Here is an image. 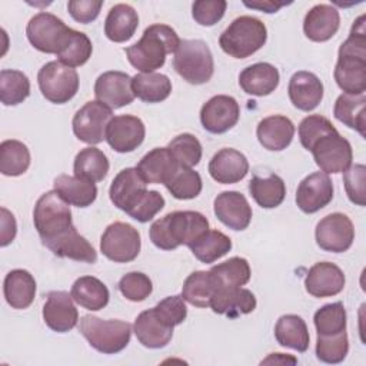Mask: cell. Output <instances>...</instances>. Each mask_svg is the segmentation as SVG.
<instances>
[{
  "instance_id": "6da1fadb",
  "label": "cell",
  "mask_w": 366,
  "mask_h": 366,
  "mask_svg": "<svg viewBox=\"0 0 366 366\" xmlns=\"http://www.w3.org/2000/svg\"><path fill=\"white\" fill-rule=\"evenodd\" d=\"M336 84L347 94L366 90V30L365 14L352 26L349 37L339 47V57L333 71Z\"/></svg>"
},
{
  "instance_id": "7a4b0ae2",
  "label": "cell",
  "mask_w": 366,
  "mask_h": 366,
  "mask_svg": "<svg viewBox=\"0 0 366 366\" xmlns=\"http://www.w3.org/2000/svg\"><path fill=\"white\" fill-rule=\"evenodd\" d=\"M209 230V220L194 210H176L154 220L149 236L152 243L162 250H173L182 244L190 246L199 236Z\"/></svg>"
},
{
  "instance_id": "3957f363",
  "label": "cell",
  "mask_w": 366,
  "mask_h": 366,
  "mask_svg": "<svg viewBox=\"0 0 366 366\" xmlns=\"http://www.w3.org/2000/svg\"><path fill=\"white\" fill-rule=\"evenodd\" d=\"M180 39L174 29L167 24H152L144 29L140 40L126 49L130 64L142 73H152L160 69L166 56L174 53Z\"/></svg>"
},
{
  "instance_id": "277c9868",
  "label": "cell",
  "mask_w": 366,
  "mask_h": 366,
  "mask_svg": "<svg viewBox=\"0 0 366 366\" xmlns=\"http://www.w3.org/2000/svg\"><path fill=\"white\" fill-rule=\"evenodd\" d=\"M267 29L264 23L252 16L236 17L220 34L219 46L234 59H246L264 46Z\"/></svg>"
},
{
  "instance_id": "5b68a950",
  "label": "cell",
  "mask_w": 366,
  "mask_h": 366,
  "mask_svg": "<svg viewBox=\"0 0 366 366\" xmlns=\"http://www.w3.org/2000/svg\"><path fill=\"white\" fill-rule=\"evenodd\" d=\"M79 330L93 349L104 355L122 352L132 337L130 323L119 319L104 320L93 315L81 316Z\"/></svg>"
},
{
  "instance_id": "8992f818",
  "label": "cell",
  "mask_w": 366,
  "mask_h": 366,
  "mask_svg": "<svg viewBox=\"0 0 366 366\" xmlns=\"http://www.w3.org/2000/svg\"><path fill=\"white\" fill-rule=\"evenodd\" d=\"M33 223L41 243L54 239L74 226L69 203L54 189L43 193L36 202Z\"/></svg>"
},
{
  "instance_id": "52a82bcc",
  "label": "cell",
  "mask_w": 366,
  "mask_h": 366,
  "mask_svg": "<svg viewBox=\"0 0 366 366\" xmlns=\"http://www.w3.org/2000/svg\"><path fill=\"white\" fill-rule=\"evenodd\" d=\"M173 67L190 84L207 83L214 71L213 54L203 40H180Z\"/></svg>"
},
{
  "instance_id": "ba28073f",
  "label": "cell",
  "mask_w": 366,
  "mask_h": 366,
  "mask_svg": "<svg viewBox=\"0 0 366 366\" xmlns=\"http://www.w3.org/2000/svg\"><path fill=\"white\" fill-rule=\"evenodd\" d=\"M74 29L66 26V23L57 16L40 11L34 14L26 27V34L30 44L49 54H59L70 41Z\"/></svg>"
},
{
  "instance_id": "9c48e42d",
  "label": "cell",
  "mask_w": 366,
  "mask_h": 366,
  "mask_svg": "<svg viewBox=\"0 0 366 366\" xmlns=\"http://www.w3.org/2000/svg\"><path fill=\"white\" fill-rule=\"evenodd\" d=\"M37 83L46 100L54 104H64L79 90V74L76 69L53 60L39 70Z\"/></svg>"
},
{
  "instance_id": "30bf717a",
  "label": "cell",
  "mask_w": 366,
  "mask_h": 366,
  "mask_svg": "<svg viewBox=\"0 0 366 366\" xmlns=\"http://www.w3.org/2000/svg\"><path fill=\"white\" fill-rule=\"evenodd\" d=\"M142 247L140 233L136 227L124 222L109 224L100 239V252L114 263H129L134 260Z\"/></svg>"
},
{
  "instance_id": "8fae6325",
  "label": "cell",
  "mask_w": 366,
  "mask_h": 366,
  "mask_svg": "<svg viewBox=\"0 0 366 366\" xmlns=\"http://www.w3.org/2000/svg\"><path fill=\"white\" fill-rule=\"evenodd\" d=\"M113 119L110 107L99 100H90L80 107L73 117L74 136L87 144H99L106 140V130Z\"/></svg>"
},
{
  "instance_id": "7c38bea8",
  "label": "cell",
  "mask_w": 366,
  "mask_h": 366,
  "mask_svg": "<svg viewBox=\"0 0 366 366\" xmlns=\"http://www.w3.org/2000/svg\"><path fill=\"white\" fill-rule=\"evenodd\" d=\"M319 169L329 173H343L353 160V150L347 139L336 130L320 137L310 149Z\"/></svg>"
},
{
  "instance_id": "4fadbf2b",
  "label": "cell",
  "mask_w": 366,
  "mask_h": 366,
  "mask_svg": "<svg viewBox=\"0 0 366 366\" xmlns=\"http://www.w3.org/2000/svg\"><path fill=\"white\" fill-rule=\"evenodd\" d=\"M316 243L330 253H343L350 249L355 240V227L345 213H330L319 220L315 230Z\"/></svg>"
},
{
  "instance_id": "5bb4252c",
  "label": "cell",
  "mask_w": 366,
  "mask_h": 366,
  "mask_svg": "<svg viewBox=\"0 0 366 366\" xmlns=\"http://www.w3.org/2000/svg\"><path fill=\"white\" fill-rule=\"evenodd\" d=\"M240 117V107L234 97L216 94L210 97L200 109V122L204 130L213 134H222L230 130Z\"/></svg>"
},
{
  "instance_id": "9a60e30c",
  "label": "cell",
  "mask_w": 366,
  "mask_h": 366,
  "mask_svg": "<svg viewBox=\"0 0 366 366\" xmlns=\"http://www.w3.org/2000/svg\"><path fill=\"white\" fill-rule=\"evenodd\" d=\"M146 127L142 119L133 114L114 116L106 130V142L117 153H130L144 140Z\"/></svg>"
},
{
  "instance_id": "2e32d148",
  "label": "cell",
  "mask_w": 366,
  "mask_h": 366,
  "mask_svg": "<svg viewBox=\"0 0 366 366\" xmlns=\"http://www.w3.org/2000/svg\"><path fill=\"white\" fill-rule=\"evenodd\" d=\"M94 96L112 110L127 106L136 97L132 89V77L119 70L104 71L96 79Z\"/></svg>"
},
{
  "instance_id": "e0dca14e",
  "label": "cell",
  "mask_w": 366,
  "mask_h": 366,
  "mask_svg": "<svg viewBox=\"0 0 366 366\" xmlns=\"http://www.w3.org/2000/svg\"><path fill=\"white\" fill-rule=\"evenodd\" d=\"M333 199V182L329 174L315 172L306 176L297 186L296 204L307 214L316 213L327 206Z\"/></svg>"
},
{
  "instance_id": "ac0fdd59",
  "label": "cell",
  "mask_w": 366,
  "mask_h": 366,
  "mask_svg": "<svg viewBox=\"0 0 366 366\" xmlns=\"http://www.w3.org/2000/svg\"><path fill=\"white\" fill-rule=\"evenodd\" d=\"M213 212L224 226L232 230H244L252 220V207L240 192L229 190L216 196Z\"/></svg>"
},
{
  "instance_id": "d6986e66",
  "label": "cell",
  "mask_w": 366,
  "mask_h": 366,
  "mask_svg": "<svg viewBox=\"0 0 366 366\" xmlns=\"http://www.w3.org/2000/svg\"><path fill=\"white\" fill-rule=\"evenodd\" d=\"M43 320L53 332L66 333L71 330L79 322V312L71 295L63 290L50 292L43 306Z\"/></svg>"
},
{
  "instance_id": "ffe728a7",
  "label": "cell",
  "mask_w": 366,
  "mask_h": 366,
  "mask_svg": "<svg viewBox=\"0 0 366 366\" xmlns=\"http://www.w3.org/2000/svg\"><path fill=\"white\" fill-rule=\"evenodd\" d=\"M346 283L343 270L332 262L315 263L306 277L305 287L313 297H330L339 295Z\"/></svg>"
},
{
  "instance_id": "44dd1931",
  "label": "cell",
  "mask_w": 366,
  "mask_h": 366,
  "mask_svg": "<svg viewBox=\"0 0 366 366\" xmlns=\"http://www.w3.org/2000/svg\"><path fill=\"white\" fill-rule=\"evenodd\" d=\"M249 172V162L246 156L232 147L220 149L209 162V174L222 184L237 183Z\"/></svg>"
},
{
  "instance_id": "7402d4cb",
  "label": "cell",
  "mask_w": 366,
  "mask_h": 366,
  "mask_svg": "<svg viewBox=\"0 0 366 366\" xmlns=\"http://www.w3.org/2000/svg\"><path fill=\"white\" fill-rule=\"evenodd\" d=\"M287 93L296 109L310 112L315 110L323 99V83L315 73L300 70L290 77Z\"/></svg>"
},
{
  "instance_id": "603a6c76",
  "label": "cell",
  "mask_w": 366,
  "mask_h": 366,
  "mask_svg": "<svg viewBox=\"0 0 366 366\" xmlns=\"http://www.w3.org/2000/svg\"><path fill=\"white\" fill-rule=\"evenodd\" d=\"M146 184L147 183L143 180L136 167H126L116 174L110 184V200L117 209L127 213L129 209L147 190Z\"/></svg>"
},
{
  "instance_id": "cb8c5ba5",
  "label": "cell",
  "mask_w": 366,
  "mask_h": 366,
  "mask_svg": "<svg viewBox=\"0 0 366 366\" xmlns=\"http://www.w3.org/2000/svg\"><path fill=\"white\" fill-rule=\"evenodd\" d=\"M340 26L339 10L332 4H316L305 16L303 31L312 41L330 40Z\"/></svg>"
},
{
  "instance_id": "d4e9b609",
  "label": "cell",
  "mask_w": 366,
  "mask_h": 366,
  "mask_svg": "<svg viewBox=\"0 0 366 366\" xmlns=\"http://www.w3.org/2000/svg\"><path fill=\"white\" fill-rule=\"evenodd\" d=\"M43 244L59 257H67L76 262H86L92 264L97 262V253L93 244H90V242L83 237L74 226L67 232L56 236L54 239L44 242Z\"/></svg>"
},
{
  "instance_id": "484cf974",
  "label": "cell",
  "mask_w": 366,
  "mask_h": 366,
  "mask_svg": "<svg viewBox=\"0 0 366 366\" xmlns=\"http://www.w3.org/2000/svg\"><path fill=\"white\" fill-rule=\"evenodd\" d=\"M179 166L167 147H154L140 159L136 169L146 183L166 184Z\"/></svg>"
},
{
  "instance_id": "4316f807",
  "label": "cell",
  "mask_w": 366,
  "mask_h": 366,
  "mask_svg": "<svg viewBox=\"0 0 366 366\" xmlns=\"http://www.w3.org/2000/svg\"><path fill=\"white\" fill-rule=\"evenodd\" d=\"M259 143L270 152L286 149L295 136L293 122L282 114H272L262 119L256 129Z\"/></svg>"
},
{
  "instance_id": "83f0119b",
  "label": "cell",
  "mask_w": 366,
  "mask_h": 366,
  "mask_svg": "<svg viewBox=\"0 0 366 366\" xmlns=\"http://www.w3.org/2000/svg\"><path fill=\"white\" fill-rule=\"evenodd\" d=\"M172 326L166 325L154 312V309L143 310L134 320L133 332L137 340L149 349H162L173 337Z\"/></svg>"
},
{
  "instance_id": "f1b7e54d",
  "label": "cell",
  "mask_w": 366,
  "mask_h": 366,
  "mask_svg": "<svg viewBox=\"0 0 366 366\" xmlns=\"http://www.w3.org/2000/svg\"><path fill=\"white\" fill-rule=\"evenodd\" d=\"M280 81L279 70L266 61H259L247 66L239 74L242 90L252 96H267L276 90Z\"/></svg>"
},
{
  "instance_id": "f546056e",
  "label": "cell",
  "mask_w": 366,
  "mask_h": 366,
  "mask_svg": "<svg viewBox=\"0 0 366 366\" xmlns=\"http://www.w3.org/2000/svg\"><path fill=\"white\" fill-rule=\"evenodd\" d=\"M254 295L244 287L219 289L214 292L209 307L217 315H226L229 317H237L247 315L256 309Z\"/></svg>"
},
{
  "instance_id": "4dcf8cb0",
  "label": "cell",
  "mask_w": 366,
  "mask_h": 366,
  "mask_svg": "<svg viewBox=\"0 0 366 366\" xmlns=\"http://www.w3.org/2000/svg\"><path fill=\"white\" fill-rule=\"evenodd\" d=\"M4 299L13 309H27L36 295V280L33 274L24 269L10 270L3 283Z\"/></svg>"
},
{
  "instance_id": "1f68e13d",
  "label": "cell",
  "mask_w": 366,
  "mask_h": 366,
  "mask_svg": "<svg viewBox=\"0 0 366 366\" xmlns=\"http://www.w3.org/2000/svg\"><path fill=\"white\" fill-rule=\"evenodd\" d=\"M139 26V14L124 3L114 4L104 20V34L114 43H123L133 37Z\"/></svg>"
},
{
  "instance_id": "d6a6232c",
  "label": "cell",
  "mask_w": 366,
  "mask_h": 366,
  "mask_svg": "<svg viewBox=\"0 0 366 366\" xmlns=\"http://www.w3.org/2000/svg\"><path fill=\"white\" fill-rule=\"evenodd\" d=\"M70 295L77 305L92 312L106 307L110 297L107 286L94 276H81L76 279Z\"/></svg>"
},
{
  "instance_id": "836d02e7",
  "label": "cell",
  "mask_w": 366,
  "mask_h": 366,
  "mask_svg": "<svg viewBox=\"0 0 366 366\" xmlns=\"http://www.w3.org/2000/svg\"><path fill=\"white\" fill-rule=\"evenodd\" d=\"M366 94H347L342 93L333 107V116L345 126L356 130L362 137L366 136Z\"/></svg>"
},
{
  "instance_id": "e575fe53",
  "label": "cell",
  "mask_w": 366,
  "mask_h": 366,
  "mask_svg": "<svg viewBox=\"0 0 366 366\" xmlns=\"http://www.w3.org/2000/svg\"><path fill=\"white\" fill-rule=\"evenodd\" d=\"M53 187L69 204L77 207H87L97 197L96 184L76 176L60 174L54 179Z\"/></svg>"
},
{
  "instance_id": "d590c367",
  "label": "cell",
  "mask_w": 366,
  "mask_h": 366,
  "mask_svg": "<svg viewBox=\"0 0 366 366\" xmlns=\"http://www.w3.org/2000/svg\"><path fill=\"white\" fill-rule=\"evenodd\" d=\"M274 337L280 346L290 347L300 353L309 347L310 336L306 322L297 315H283L274 326Z\"/></svg>"
},
{
  "instance_id": "8d00e7d4",
  "label": "cell",
  "mask_w": 366,
  "mask_h": 366,
  "mask_svg": "<svg viewBox=\"0 0 366 366\" xmlns=\"http://www.w3.org/2000/svg\"><path fill=\"white\" fill-rule=\"evenodd\" d=\"M214 283V292L219 289L242 287L250 280V266L244 257H230L229 260L214 264L209 270Z\"/></svg>"
},
{
  "instance_id": "74e56055",
  "label": "cell",
  "mask_w": 366,
  "mask_h": 366,
  "mask_svg": "<svg viewBox=\"0 0 366 366\" xmlns=\"http://www.w3.org/2000/svg\"><path fill=\"white\" fill-rule=\"evenodd\" d=\"M249 192L260 207L274 209L285 200L286 184L283 179L274 173L264 177L254 174L249 182Z\"/></svg>"
},
{
  "instance_id": "f35d334b",
  "label": "cell",
  "mask_w": 366,
  "mask_h": 366,
  "mask_svg": "<svg viewBox=\"0 0 366 366\" xmlns=\"http://www.w3.org/2000/svg\"><path fill=\"white\" fill-rule=\"evenodd\" d=\"M132 89L144 103H160L172 93V81L162 73H139L132 77Z\"/></svg>"
},
{
  "instance_id": "ab89813d",
  "label": "cell",
  "mask_w": 366,
  "mask_h": 366,
  "mask_svg": "<svg viewBox=\"0 0 366 366\" xmlns=\"http://www.w3.org/2000/svg\"><path fill=\"white\" fill-rule=\"evenodd\" d=\"M109 159L97 147H84L81 149L73 163V172L76 177L89 180V182H102L109 172Z\"/></svg>"
},
{
  "instance_id": "60d3db41",
  "label": "cell",
  "mask_w": 366,
  "mask_h": 366,
  "mask_svg": "<svg viewBox=\"0 0 366 366\" xmlns=\"http://www.w3.org/2000/svg\"><path fill=\"white\" fill-rule=\"evenodd\" d=\"M189 247L193 256L202 263H213L230 252L232 240L223 232L209 229Z\"/></svg>"
},
{
  "instance_id": "b9f144b4",
  "label": "cell",
  "mask_w": 366,
  "mask_h": 366,
  "mask_svg": "<svg viewBox=\"0 0 366 366\" xmlns=\"http://www.w3.org/2000/svg\"><path fill=\"white\" fill-rule=\"evenodd\" d=\"M30 166V152L27 146L14 139L1 142L0 144V172L4 176H20Z\"/></svg>"
},
{
  "instance_id": "7bdbcfd3",
  "label": "cell",
  "mask_w": 366,
  "mask_h": 366,
  "mask_svg": "<svg viewBox=\"0 0 366 366\" xmlns=\"http://www.w3.org/2000/svg\"><path fill=\"white\" fill-rule=\"evenodd\" d=\"M214 295V283L209 272L197 270L190 273L182 287V297L184 302L196 307H209Z\"/></svg>"
},
{
  "instance_id": "ee69618b",
  "label": "cell",
  "mask_w": 366,
  "mask_h": 366,
  "mask_svg": "<svg viewBox=\"0 0 366 366\" xmlns=\"http://www.w3.org/2000/svg\"><path fill=\"white\" fill-rule=\"evenodd\" d=\"M30 94V80L20 71L4 69L0 71V100L4 106L23 103Z\"/></svg>"
},
{
  "instance_id": "f6af8a7d",
  "label": "cell",
  "mask_w": 366,
  "mask_h": 366,
  "mask_svg": "<svg viewBox=\"0 0 366 366\" xmlns=\"http://www.w3.org/2000/svg\"><path fill=\"white\" fill-rule=\"evenodd\" d=\"M346 309L342 302L323 305L315 312L313 323L317 336H330L346 330Z\"/></svg>"
},
{
  "instance_id": "bcb514c9",
  "label": "cell",
  "mask_w": 366,
  "mask_h": 366,
  "mask_svg": "<svg viewBox=\"0 0 366 366\" xmlns=\"http://www.w3.org/2000/svg\"><path fill=\"white\" fill-rule=\"evenodd\" d=\"M174 199L190 200L200 194L203 183L200 174L192 167L179 166L170 180L164 184Z\"/></svg>"
},
{
  "instance_id": "7dc6e473",
  "label": "cell",
  "mask_w": 366,
  "mask_h": 366,
  "mask_svg": "<svg viewBox=\"0 0 366 366\" xmlns=\"http://www.w3.org/2000/svg\"><path fill=\"white\" fill-rule=\"evenodd\" d=\"M347 352L349 340L346 330L330 336H317L316 339V357L323 363H340L346 359Z\"/></svg>"
},
{
  "instance_id": "c3c4849f",
  "label": "cell",
  "mask_w": 366,
  "mask_h": 366,
  "mask_svg": "<svg viewBox=\"0 0 366 366\" xmlns=\"http://www.w3.org/2000/svg\"><path fill=\"white\" fill-rule=\"evenodd\" d=\"M167 149L177 163L184 167H193L202 159V144L192 133H182L176 136L169 142Z\"/></svg>"
},
{
  "instance_id": "681fc988",
  "label": "cell",
  "mask_w": 366,
  "mask_h": 366,
  "mask_svg": "<svg viewBox=\"0 0 366 366\" xmlns=\"http://www.w3.org/2000/svg\"><path fill=\"white\" fill-rule=\"evenodd\" d=\"M93 44L87 34L74 30L67 46L57 54V60L69 67L83 66L92 56Z\"/></svg>"
},
{
  "instance_id": "f907efd6",
  "label": "cell",
  "mask_w": 366,
  "mask_h": 366,
  "mask_svg": "<svg viewBox=\"0 0 366 366\" xmlns=\"http://www.w3.org/2000/svg\"><path fill=\"white\" fill-rule=\"evenodd\" d=\"M299 140L302 146L310 152L313 144L323 136L336 132V127L330 123L329 119L320 114H310L305 117L299 124Z\"/></svg>"
},
{
  "instance_id": "816d5d0a",
  "label": "cell",
  "mask_w": 366,
  "mask_h": 366,
  "mask_svg": "<svg viewBox=\"0 0 366 366\" xmlns=\"http://www.w3.org/2000/svg\"><path fill=\"white\" fill-rule=\"evenodd\" d=\"M120 293L130 302H143L153 290L150 277L142 272L126 273L117 285Z\"/></svg>"
},
{
  "instance_id": "f5cc1de1",
  "label": "cell",
  "mask_w": 366,
  "mask_h": 366,
  "mask_svg": "<svg viewBox=\"0 0 366 366\" xmlns=\"http://www.w3.org/2000/svg\"><path fill=\"white\" fill-rule=\"evenodd\" d=\"M343 184L349 200L357 206L366 204V167L365 164H350L343 172Z\"/></svg>"
},
{
  "instance_id": "db71d44e",
  "label": "cell",
  "mask_w": 366,
  "mask_h": 366,
  "mask_svg": "<svg viewBox=\"0 0 366 366\" xmlns=\"http://www.w3.org/2000/svg\"><path fill=\"white\" fill-rule=\"evenodd\" d=\"M164 197L157 190H146L127 214L140 223H147L164 207Z\"/></svg>"
},
{
  "instance_id": "11a10c76",
  "label": "cell",
  "mask_w": 366,
  "mask_h": 366,
  "mask_svg": "<svg viewBox=\"0 0 366 366\" xmlns=\"http://www.w3.org/2000/svg\"><path fill=\"white\" fill-rule=\"evenodd\" d=\"M153 309L157 313V316L172 327L183 323L187 316V307H186L184 299L177 295L164 297Z\"/></svg>"
},
{
  "instance_id": "9f6ffc18",
  "label": "cell",
  "mask_w": 366,
  "mask_h": 366,
  "mask_svg": "<svg viewBox=\"0 0 366 366\" xmlns=\"http://www.w3.org/2000/svg\"><path fill=\"white\" fill-rule=\"evenodd\" d=\"M227 3L224 0H199L192 6V16L200 26H213L224 16Z\"/></svg>"
},
{
  "instance_id": "6f0895ef",
  "label": "cell",
  "mask_w": 366,
  "mask_h": 366,
  "mask_svg": "<svg viewBox=\"0 0 366 366\" xmlns=\"http://www.w3.org/2000/svg\"><path fill=\"white\" fill-rule=\"evenodd\" d=\"M102 6V0H70L67 3V10L76 21L87 24L97 19Z\"/></svg>"
},
{
  "instance_id": "680465c9",
  "label": "cell",
  "mask_w": 366,
  "mask_h": 366,
  "mask_svg": "<svg viewBox=\"0 0 366 366\" xmlns=\"http://www.w3.org/2000/svg\"><path fill=\"white\" fill-rule=\"evenodd\" d=\"M17 233V223L11 212L6 207L0 209V246L6 247L10 244Z\"/></svg>"
},
{
  "instance_id": "91938a15",
  "label": "cell",
  "mask_w": 366,
  "mask_h": 366,
  "mask_svg": "<svg viewBox=\"0 0 366 366\" xmlns=\"http://www.w3.org/2000/svg\"><path fill=\"white\" fill-rule=\"evenodd\" d=\"M292 1H273V0H252V1H247L244 0L243 4L249 9H256V10H260L263 13H276L280 7L286 6V4H290Z\"/></svg>"
},
{
  "instance_id": "94428289",
  "label": "cell",
  "mask_w": 366,
  "mask_h": 366,
  "mask_svg": "<svg viewBox=\"0 0 366 366\" xmlns=\"http://www.w3.org/2000/svg\"><path fill=\"white\" fill-rule=\"evenodd\" d=\"M263 363H297V360L285 353H270L264 360H262V365Z\"/></svg>"
}]
</instances>
